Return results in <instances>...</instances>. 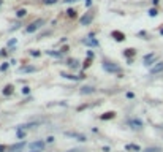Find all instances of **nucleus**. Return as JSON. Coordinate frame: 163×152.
Segmentation results:
<instances>
[{
	"instance_id": "1",
	"label": "nucleus",
	"mask_w": 163,
	"mask_h": 152,
	"mask_svg": "<svg viewBox=\"0 0 163 152\" xmlns=\"http://www.w3.org/2000/svg\"><path fill=\"white\" fill-rule=\"evenodd\" d=\"M103 70L109 73H121V67L117 63H112L109 60H103Z\"/></svg>"
},
{
	"instance_id": "2",
	"label": "nucleus",
	"mask_w": 163,
	"mask_h": 152,
	"mask_svg": "<svg viewBox=\"0 0 163 152\" xmlns=\"http://www.w3.org/2000/svg\"><path fill=\"white\" fill-rule=\"evenodd\" d=\"M43 24H44V21H43V19H37L35 22H32L30 25H27L26 32H27V33H33V32H35V30H37L38 27H41Z\"/></svg>"
},
{
	"instance_id": "3",
	"label": "nucleus",
	"mask_w": 163,
	"mask_h": 152,
	"mask_svg": "<svg viewBox=\"0 0 163 152\" xmlns=\"http://www.w3.org/2000/svg\"><path fill=\"white\" fill-rule=\"evenodd\" d=\"M155 60H157V56H155V53L146 54V56L143 57V62H144V65H147V67H151L152 63H155Z\"/></svg>"
},
{
	"instance_id": "4",
	"label": "nucleus",
	"mask_w": 163,
	"mask_h": 152,
	"mask_svg": "<svg viewBox=\"0 0 163 152\" xmlns=\"http://www.w3.org/2000/svg\"><path fill=\"white\" fill-rule=\"evenodd\" d=\"M92 19H94V14H92V13H86V14L79 19V24H81V25H89V24L92 22Z\"/></svg>"
},
{
	"instance_id": "5",
	"label": "nucleus",
	"mask_w": 163,
	"mask_h": 152,
	"mask_svg": "<svg viewBox=\"0 0 163 152\" xmlns=\"http://www.w3.org/2000/svg\"><path fill=\"white\" fill-rule=\"evenodd\" d=\"M163 71V62H158V63H155L154 67H151V70H149V73L151 74H158V73H161Z\"/></svg>"
},
{
	"instance_id": "6",
	"label": "nucleus",
	"mask_w": 163,
	"mask_h": 152,
	"mask_svg": "<svg viewBox=\"0 0 163 152\" xmlns=\"http://www.w3.org/2000/svg\"><path fill=\"white\" fill-rule=\"evenodd\" d=\"M82 43H84V44H87V46H94V48H97V46L100 44V43H98V41L94 38V33H92V35H89V38H87V40H84Z\"/></svg>"
},
{
	"instance_id": "7",
	"label": "nucleus",
	"mask_w": 163,
	"mask_h": 152,
	"mask_svg": "<svg viewBox=\"0 0 163 152\" xmlns=\"http://www.w3.org/2000/svg\"><path fill=\"white\" fill-rule=\"evenodd\" d=\"M128 124H130V127H133V129H143V120H139V119H130L128 120Z\"/></svg>"
},
{
	"instance_id": "8",
	"label": "nucleus",
	"mask_w": 163,
	"mask_h": 152,
	"mask_svg": "<svg viewBox=\"0 0 163 152\" xmlns=\"http://www.w3.org/2000/svg\"><path fill=\"white\" fill-rule=\"evenodd\" d=\"M29 147L30 149H35V150H43L44 149V143L43 141H35V143H30Z\"/></svg>"
},
{
	"instance_id": "9",
	"label": "nucleus",
	"mask_w": 163,
	"mask_h": 152,
	"mask_svg": "<svg viewBox=\"0 0 163 152\" xmlns=\"http://www.w3.org/2000/svg\"><path fill=\"white\" fill-rule=\"evenodd\" d=\"M62 76H63V78H67V79H72V81H79V79L84 78V74L75 76V74H67V73H62Z\"/></svg>"
},
{
	"instance_id": "10",
	"label": "nucleus",
	"mask_w": 163,
	"mask_h": 152,
	"mask_svg": "<svg viewBox=\"0 0 163 152\" xmlns=\"http://www.w3.org/2000/svg\"><path fill=\"white\" fill-rule=\"evenodd\" d=\"M82 95H89V94H94L95 92V89L92 87V86H84V87H81V90H79Z\"/></svg>"
},
{
	"instance_id": "11",
	"label": "nucleus",
	"mask_w": 163,
	"mask_h": 152,
	"mask_svg": "<svg viewBox=\"0 0 163 152\" xmlns=\"http://www.w3.org/2000/svg\"><path fill=\"white\" fill-rule=\"evenodd\" d=\"M111 35H112L114 40H117V41H124V40H125V35H124L122 32H117V30H114Z\"/></svg>"
},
{
	"instance_id": "12",
	"label": "nucleus",
	"mask_w": 163,
	"mask_h": 152,
	"mask_svg": "<svg viewBox=\"0 0 163 152\" xmlns=\"http://www.w3.org/2000/svg\"><path fill=\"white\" fill-rule=\"evenodd\" d=\"M24 146H26V143H17L16 146L11 147V152H21L22 149H24Z\"/></svg>"
},
{
	"instance_id": "13",
	"label": "nucleus",
	"mask_w": 163,
	"mask_h": 152,
	"mask_svg": "<svg viewBox=\"0 0 163 152\" xmlns=\"http://www.w3.org/2000/svg\"><path fill=\"white\" fill-rule=\"evenodd\" d=\"M67 65H68V67H72V68H78V67H79V62L75 60V59H68Z\"/></svg>"
},
{
	"instance_id": "14",
	"label": "nucleus",
	"mask_w": 163,
	"mask_h": 152,
	"mask_svg": "<svg viewBox=\"0 0 163 152\" xmlns=\"http://www.w3.org/2000/svg\"><path fill=\"white\" fill-rule=\"evenodd\" d=\"M21 71L22 73H33V71H37V68L35 67H22Z\"/></svg>"
},
{
	"instance_id": "15",
	"label": "nucleus",
	"mask_w": 163,
	"mask_h": 152,
	"mask_svg": "<svg viewBox=\"0 0 163 152\" xmlns=\"http://www.w3.org/2000/svg\"><path fill=\"white\" fill-rule=\"evenodd\" d=\"M26 14H27V10H26V8H19V10L16 11V16H17V18H24Z\"/></svg>"
},
{
	"instance_id": "16",
	"label": "nucleus",
	"mask_w": 163,
	"mask_h": 152,
	"mask_svg": "<svg viewBox=\"0 0 163 152\" xmlns=\"http://www.w3.org/2000/svg\"><path fill=\"white\" fill-rule=\"evenodd\" d=\"M13 89H14V87H13L11 84H8V86L3 89V95H11V94H13Z\"/></svg>"
},
{
	"instance_id": "17",
	"label": "nucleus",
	"mask_w": 163,
	"mask_h": 152,
	"mask_svg": "<svg viewBox=\"0 0 163 152\" xmlns=\"http://www.w3.org/2000/svg\"><path fill=\"white\" fill-rule=\"evenodd\" d=\"M46 54H48V56H52V57H60L63 53H57V51H46Z\"/></svg>"
},
{
	"instance_id": "18",
	"label": "nucleus",
	"mask_w": 163,
	"mask_h": 152,
	"mask_svg": "<svg viewBox=\"0 0 163 152\" xmlns=\"http://www.w3.org/2000/svg\"><path fill=\"white\" fill-rule=\"evenodd\" d=\"M112 117H114V113H112V111H109V113H105L103 116H100V119H103V120H105V119H112Z\"/></svg>"
},
{
	"instance_id": "19",
	"label": "nucleus",
	"mask_w": 163,
	"mask_h": 152,
	"mask_svg": "<svg viewBox=\"0 0 163 152\" xmlns=\"http://www.w3.org/2000/svg\"><path fill=\"white\" fill-rule=\"evenodd\" d=\"M125 149L127 150H141V149H139V146H135V144H127Z\"/></svg>"
},
{
	"instance_id": "20",
	"label": "nucleus",
	"mask_w": 163,
	"mask_h": 152,
	"mask_svg": "<svg viewBox=\"0 0 163 152\" xmlns=\"http://www.w3.org/2000/svg\"><path fill=\"white\" fill-rule=\"evenodd\" d=\"M67 14H68V18H75L76 16V11L73 8H70V10H67Z\"/></svg>"
},
{
	"instance_id": "21",
	"label": "nucleus",
	"mask_w": 163,
	"mask_h": 152,
	"mask_svg": "<svg viewBox=\"0 0 163 152\" xmlns=\"http://www.w3.org/2000/svg\"><path fill=\"white\" fill-rule=\"evenodd\" d=\"M124 56H125V57H128V56H135V49H125Z\"/></svg>"
},
{
	"instance_id": "22",
	"label": "nucleus",
	"mask_w": 163,
	"mask_h": 152,
	"mask_svg": "<svg viewBox=\"0 0 163 152\" xmlns=\"http://www.w3.org/2000/svg\"><path fill=\"white\" fill-rule=\"evenodd\" d=\"M157 14H158L157 8H151V10H149V16H151V18H155Z\"/></svg>"
},
{
	"instance_id": "23",
	"label": "nucleus",
	"mask_w": 163,
	"mask_h": 152,
	"mask_svg": "<svg viewBox=\"0 0 163 152\" xmlns=\"http://www.w3.org/2000/svg\"><path fill=\"white\" fill-rule=\"evenodd\" d=\"M30 56H33V57H40L41 53H40V51H37V49H33V51H30Z\"/></svg>"
},
{
	"instance_id": "24",
	"label": "nucleus",
	"mask_w": 163,
	"mask_h": 152,
	"mask_svg": "<svg viewBox=\"0 0 163 152\" xmlns=\"http://www.w3.org/2000/svg\"><path fill=\"white\" fill-rule=\"evenodd\" d=\"M43 3L44 5H54V3H57V0H43Z\"/></svg>"
},
{
	"instance_id": "25",
	"label": "nucleus",
	"mask_w": 163,
	"mask_h": 152,
	"mask_svg": "<svg viewBox=\"0 0 163 152\" xmlns=\"http://www.w3.org/2000/svg\"><path fill=\"white\" fill-rule=\"evenodd\" d=\"M144 152H160V147H149V149H146Z\"/></svg>"
},
{
	"instance_id": "26",
	"label": "nucleus",
	"mask_w": 163,
	"mask_h": 152,
	"mask_svg": "<svg viewBox=\"0 0 163 152\" xmlns=\"http://www.w3.org/2000/svg\"><path fill=\"white\" fill-rule=\"evenodd\" d=\"M7 70H8V63H7V62L0 65V71H7Z\"/></svg>"
},
{
	"instance_id": "27",
	"label": "nucleus",
	"mask_w": 163,
	"mask_h": 152,
	"mask_svg": "<svg viewBox=\"0 0 163 152\" xmlns=\"http://www.w3.org/2000/svg\"><path fill=\"white\" fill-rule=\"evenodd\" d=\"M90 59H92V57H87V60L84 62V68H87V67L90 65Z\"/></svg>"
},
{
	"instance_id": "28",
	"label": "nucleus",
	"mask_w": 163,
	"mask_h": 152,
	"mask_svg": "<svg viewBox=\"0 0 163 152\" xmlns=\"http://www.w3.org/2000/svg\"><path fill=\"white\" fill-rule=\"evenodd\" d=\"M87 57H92V59H94V57H95L94 51H87Z\"/></svg>"
},
{
	"instance_id": "29",
	"label": "nucleus",
	"mask_w": 163,
	"mask_h": 152,
	"mask_svg": "<svg viewBox=\"0 0 163 152\" xmlns=\"http://www.w3.org/2000/svg\"><path fill=\"white\" fill-rule=\"evenodd\" d=\"M29 92H30V89H29L27 86H26V87H22V94H29Z\"/></svg>"
},
{
	"instance_id": "30",
	"label": "nucleus",
	"mask_w": 163,
	"mask_h": 152,
	"mask_svg": "<svg viewBox=\"0 0 163 152\" xmlns=\"http://www.w3.org/2000/svg\"><path fill=\"white\" fill-rule=\"evenodd\" d=\"M14 43H16V40H14V38H13V40H10V41H8V46H13V44H14Z\"/></svg>"
},
{
	"instance_id": "31",
	"label": "nucleus",
	"mask_w": 163,
	"mask_h": 152,
	"mask_svg": "<svg viewBox=\"0 0 163 152\" xmlns=\"http://www.w3.org/2000/svg\"><path fill=\"white\" fill-rule=\"evenodd\" d=\"M90 5H92V0H86V7H87V8H89V7H90Z\"/></svg>"
},
{
	"instance_id": "32",
	"label": "nucleus",
	"mask_w": 163,
	"mask_h": 152,
	"mask_svg": "<svg viewBox=\"0 0 163 152\" xmlns=\"http://www.w3.org/2000/svg\"><path fill=\"white\" fill-rule=\"evenodd\" d=\"M73 2H76V0H63V3H73Z\"/></svg>"
},
{
	"instance_id": "33",
	"label": "nucleus",
	"mask_w": 163,
	"mask_h": 152,
	"mask_svg": "<svg viewBox=\"0 0 163 152\" xmlns=\"http://www.w3.org/2000/svg\"><path fill=\"white\" fill-rule=\"evenodd\" d=\"M7 150V147L5 146H2V144H0V152H5Z\"/></svg>"
},
{
	"instance_id": "34",
	"label": "nucleus",
	"mask_w": 163,
	"mask_h": 152,
	"mask_svg": "<svg viewBox=\"0 0 163 152\" xmlns=\"http://www.w3.org/2000/svg\"><path fill=\"white\" fill-rule=\"evenodd\" d=\"M138 35H139V37H146V32H144V30H141V32H139Z\"/></svg>"
},
{
	"instance_id": "35",
	"label": "nucleus",
	"mask_w": 163,
	"mask_h": 152,
	"mask_svg": "<svg viewBox=\"0 0 163 152\" xmlns=\"http://www.w3.org/2000/svg\"><path fill=\"white\" fill-rule=\"evenodd\" d=\"M67 152H79V149H72V150H67Z\"/></svg>"
},
{
	"instance_id": "36",
	"label": "nucleus",
	"mask_w": 163,
	"mask_h": 152,
	"mask_svg": "<svg viewBox=\"0 0 163 152\" xmlns=\"http://www.w3.org/2000/svg\"><path fill=\"white\" fill-rule=\"evenodd\" d=\"M158 2H160V0H152V3H154V5H158Z\"/></svg>"
},
{
	"instance_id": "37",
	"label": "nucleus",
	"mask_w": 163,
	"mask_h": 152,
	"mask_svg": "<svg viewBox=\"0 0 163 152\" xmlns=\"http://www.w3.org/2000/svg\"><path fill=\"white\" fill-rule=\"evenodd\" d=\"M160 35H163V27H161V29H160Z\"/></svg>"
},
{
	"instance_id": "38",
	"label": "nucleus",
	"mask_w": 163,
	"mask_h": 152,
	"mask_svg": "<svg viewBox=\"0 0 163 152\" xmlns=\"http://www.w3.org/2000/svg\"><path fill=\"white\" fill-rule=\"evenodd\" d=\"M3 5V0H0V7H2Z\"/></svg>"
},
{
	"instance_id": "39",
	"label": "nucleus",
	"mask_w": 163,
	"mask_h": 152,
	"mask_svg": "<svg viewBox=\"0 0 163 152\" xmlns=\"http://www.w3.org/2000/svg\"><path fill=\"white\" fill-rule=\"evenodd\" d=\"M32 152H41V150H35V149H33V150H32Z\"/></svg>"
}]
</instances>
